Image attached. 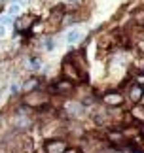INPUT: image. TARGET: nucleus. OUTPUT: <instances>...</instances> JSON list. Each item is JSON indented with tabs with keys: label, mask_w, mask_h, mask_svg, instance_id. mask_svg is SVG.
Listing matches in <instances>:
<instances>
[{
	"label": "nucleus",
	"mask_w": 144,
	"mask_h": 153,
	"mask_svg": "<svg viewBox=\"0 0 144 153\" xmlns=\"http://www.w3.org/2000/svg\"><path fill=\"white\" fill-rule=\"evenodd\" d=\"M50 102V97L47 93H42L40 89H34V91H28L25 95V104L28 108H42Z\"/></svg>",
	"instance_id": "1"
},
{
	"label": "nucleus",
	"mask_w": 144,
	"mask_h": 153,
	"mask_svg": "<svg viewBox=\"0 0 144 153\" xmlns=\"http://www.w3.org/2000/svg\"><path fill=\"white\" fill-rule=\"evenodd\" d=\"M61 70H63V76H64V79H68V81H72V83H78V81H82L86 76H83L80 70L76 68V64L70 61V59L67 57L63 61V66H61Z\"/></svg>",
	"instance_id": "2"
},
{
	"label": "nucleus",
	"mask_w": 144,
	"mask_h": 153,
	"mask_svg": "<svg viewBox=\"0 0 144 153\" xmlns=\"http://www.w3.org/2000/svg\"><path fill=\"white\" fill-rule=\"evenodd\" d=\"M44 149H46V153H64L68 149V146L64 140H47Z\"/></svg>",
	"instance_id": "3"
},
{
	"label": "nucleus",
	"mask_w": 144,
	"mask_h": 153,
	"mask_svg": "<svg viewBox=\"0 0 144 153\" xmlns=\"http://www.w3.org/2000/svg\"><path fill=\"white\" fill-rule=\"evenodd\" d=\"M72 81L68 79H63V81H57L55 85H53V91L57 93V95H68V93H72Z\"/></svg>",
	"instance_id": "4"
},
{
	"label": "nucleus",
	"mask_w": 144,
	"mask_h": 153,
	"mask_svg": "<svg viewBox=\"0 0 144 153\" xmlns=\"http://www.w3.org/2000/svg\"><path fill=\"white\" fill-rule=\"evenodd\" d=\"M103 102L106 106H119L123 102V97L119 95V93H106V95L103 97Z\"/></svg>",
	"instance_id": "5"
},
{
	"label": "nucleus",
	"mask_w": 144,
	"mask_h": 153,
	"mask_svg": "<svg viewBox=\"0 0 144 153\" xmlns=\"http://www.w3.org/2000/svg\"><path fill=\"white\" fill-rule=\"evenodd\" d=\"M142 95H144V89H142V87L140 85H133V87H131V91H129V98H131V100H133V102H140L142 100Z\"/></svg>",
	"instance_id": "6"
},
{
	"label": "nucleus",
	"mask_w": 144,
	"mask_h": 153,
	"mask_svg": "<svg viewBox=\"0 0 144 153\" xmlns=\"http://www.w3.org/2000/svg\"><path fill=\"white\" fill-rule=\"evenodd\" d=\"M32 21H34V19H32L31 15H28V17H21L19 21H15V28H17L19 32H23V30H27V28L32 27Z\"/></svg>",
	"instance_id": "7"
},
{
	"label": "nucleus",
	"mask_w": 144,
	"mask_h": 153,
	"mask_svg": "<svg viewBox=\"0 0 144 153\" xmlns=\"http://www.w3.org/2000/svg\"><path fill=\"white\" fill-rule=\"evenodd\" d=\"M80 38H82V30L80 28H70V30L67 32V44H76V42H80Z\"/></svg>",
	"instance_id": "8"
},
{
	"label": "nucleus",
	"mask_w": 144,
	"mask_h": 153,
	"mask_svg": "<svg viewBox=\"0 0 144 153\" xmlns=\"http://www.w3.org/2000/svg\"><path fill=\"white\" fill-rule=\"evenodd\" d=\"M67 110H68L70 115H80L82 111H83V106L78 104V102H68V104H67Z\"/></svg>",
	"instance_id": "9"
},
{
	"label": "nucleus",
	"mask_w": 144,
	"mask_h": 153,
	"mask_svg": "<svg viewBox=\"0 0 144 153\" xmlns=\"http://www.w3.org/2000/svg\"><path fill=\"white\" fill-rule=\"evenodd\" d=\"M108 138H110L112 142H116V144H123L125 142V138H123L122 132H110V134H108Z\"/></svg>",
	"instance_id": "10"
},
{
	"label": "nucleus",
	"mask_w": 144,
	"mask_h": 153,
	"mask_svg": "<svg viewBox=\"0 0 144 153\" xmlns=\"http://www.w3.org/2000/svg\"><path fill=\"white\" fill-rule=\"evenodd\" d=\"M19 6H17V4H11L10 6V8H8V15H11V17H14V15H17V13H19Z\"/></svg>",
	"instance_id": "11"
},
{
	"label": "nucleus",
	"mask_w": 144,
	"mask_h": 153,
	"mask_svg": "<svg viewBox=\"0 0 144 153\" xmlns=\"http://www.w3.org/2000/svg\"><path fill=\"white\" fill-rule=\"evenodd\" d=\"M36 85H38V79H28L27 83H25V89H27V91H34Z\"/></svg>",
	"instance_id": "12"
},
{
	"label": "nucleus",
	"mask_w": 144,
	"mask_h": 153,
	"mask_svg": "<svg viewBox=\"0 0 144 153\" xmlns=\"http://www.w3.org/2000/svg\"><path fill=\"white\" fill-rule=\"evenodd\" d=\"M6 30H8V28H6L4 25H0V38H2V36H6Z\"/></svg>",
	"instance_id": "13"
},
{
	"label": "nucleus",
	"mask_w": 144,
	"mask_h": 153,
	"mask_svg": "<svg viewBox=\"0 0 144 153\" xmlns=\"http://www.w3.org/2000/svg\"><path fill=\"white\" fill-rule=\"evenodd\" d=\"M0 4H2V0H0Z\"/></svg>",
	"instance_id": "14"
}]
</instances>
